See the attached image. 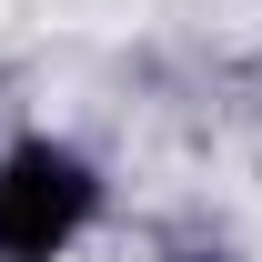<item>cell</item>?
<instances>
[{
    "label": "cell",
    "instance_id": "obj_1",
    "mask_svg": "<svg viewBox=\"0 0 262 262\" xmlns=\"http://www.w3.org/2000/svg\"><path fill=\"white\" fill-rule=\"evenodd\" d=\"M91 162L61 151V141H20L10 162H0V262H51L71 232L91 222Z\"/></svg>",
    "mask_w": 262,
    "mask_h": 262
}]
</instances>
